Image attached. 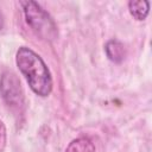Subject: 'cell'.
Returning <instances> with one entry per match:
<instances>
[{
    "instance_id": "cell-1",
    "label": "cell",
    "mask_w": 152,
    "mask_h": 152,
    "mask_svg": "<svg viewBox=\"0 0 152 152\" xmlns=\"http://www.w3.org/2000/svg\"><path fill=\"white\" fill-rule=\"evenodd\" d=\"M15 63L34 94L43 97L50 95L52 77L39 55L26 46H21L17 51Z\"/></svg>"
},
{
    "instance_id": "cell-2",
    "label": "cell",
    "mask_w": 152,
    "mask_h": 152,
    "mask_svg": "<svg viewBox=\"0 0 152 152\" xmlns=\"http://www.w3.org/2000/svg\"><path fill=\"white\" fill-rule=\"evenodd\" d=\"M26 23L30 27L45 40H53L57 37V26L52 18L34 1L21 2Z\"/></svg>"
},
{
    "instance_id": "cell-3",
    "label": "cell",
    "mask_w": 152,
    "mask_h": 152,
    "mask_svg": "<svg viewBox=\"0 0 152 152\" xmlns=\"http://www.w3.org/2000/svg\"><path fill=\"white\" fill-rule=\"evenodd\" d=\"M0 91L2 95V99L7 103L8 107H11L12 110L21 112L24 108V91L21 89L20 82L18 77L11 72L6 71L2 74L0 80Z\"/></svg>"
},
{
    "instance_id": "cell-4",
    "label": "cell",
    "mask_w": 152,
    "mask_h": 152,
    "mask_svg": "<svg viewBox=\"0 0 152 152\" xmlns=\"http://www.w3.org/2000/svg\"><path fill=\"white\" fill-rule=\"evenodd\" d=\"M104 50H106L107 57L112 62H114V63H120L125 58V55H126L124 45L119 40H114V39L113 40H109L106 44Z\"/></svg>"
},
{
    "instance_id": "cell-5",
    "label": "cell",
    "mask_w": 152,
    "mask_h": 152,
    "mask_svg": "<svg viewBox=\"0 0 152 152\" xmlns=\"http://www.w3.org/2000/svg\"><path fill=\"white\" fill-rule=\"evenodd\" d=\"M65 152H96V150L90 139L81 137L74 139L65 148Z\"/></svg>"
},
{
    "instance_id": "cell-6",
    "label": "cell",
    "mask_w": 152,
    "mask_h": 152,
    "mask_svg": "<svg viewBox=\"0 0 152 152\" xmlns=\"http://www.w3.org/2000/svg\"><path fill=\"white\" fill-rule=\"evenodd\" d=\"M128 8L129 13L132 17L137 20H144L150 10V2L145 0H138V1H129L128 2Z\"/></svg>"
},
{
    "instance_id": "cell-7",
    "label": "cell",
    "mask_w": 152,
    "mask_h": 152,
    "mask_svg": "<svg viewBox=\"0 0 152 152\" xmlns=\"http://www.w3.org/2000/svg\"><path fill=\"white\" fill-rule=\"evenodd\" d=\"M5 145H6V127L4 122L0 120V152H2Z\"/></svg>"
},
{
    "instance_id": "cell-8",
    "label": "cell",
    "mask_w": 152,
    "mask_h": 152,
    "mask_svg": "<svg viewBox=\"0 0 152 152\" xmlns=\"http://www.w3.org/2000/svg\"><path fill=\"white\" fill-rule=\"evenodd\" d=\"M2 26H4V19H2V15L0 13V28H2Z\"/></svg>"
}]
</instances>
